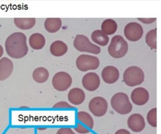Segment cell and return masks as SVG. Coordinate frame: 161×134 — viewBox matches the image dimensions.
<instances>
[{
    "label": "cell",
    "mask_w": 161,
    "mask_h": 134,
    "mask_svg": "<svg viewBox=\"0 0 161 134\" xmlns=\"http://www.w3.org/2000/svg\"><path fill=\"white\" fill-rule=\"evenodd\" d=\"M32 78L36 82L42 83L46 82L48 79L49 74L48 70L43 67L36 68L32 73Z\"/></svg>",
    "instance_id": "e0dca14e"
},
{
    "label": "cell",
    "mask_w": 161,
    "mask_h": 134,
    "mask_svg": "<svg viewBox=\"0 0 161 134\" xmlns=\"http://www.w3.org/2000/svg\"><path fill=\"white\" fill-rule=\"evenodd\" d=\"M78 120L77 125L74 130L80 134H85L89 133L94 126V120L92 116L87 112L84 111H80L77 114Z\"/></svg>",
    "instance_id": "5b68a950"
},
{
    "label": "cell",
    "mask_w": 161,
    "mask_h": 134,
    "mask_svg": "<svg viewBox=\"0 0 161 134\" xmlns=\"http://www.w3.org/2000/svg\"><path fill=\"white\" fill-rule=\"evenodd\" d=\"M108 103L103 98L97 96L92 98L89 102L88 109L91 113L97 117H102L106 113Z\"/></svg>",
    "instance_id": "9c48e42d"
},
{
    "label": "cell",
    "mask_w": 161,
    "mask_h": 134,
    "mask_svg": "<svg viewBox=\"0 0 161 134\" xmlns=\"http://www.w3.org/2000/svg\"><path fill=\"white\" fill-rule=\"evenodd\" d=\"M72 79L70 75L64 71L56 73L53 76L52 83L53 88L59 92L67 90L71 86Z\"/></svg>",
    "instance_id": "ba28073f"
},
{
    "label": "cell",
    "mask_w": 161,
    "mask_h": 134,
    "mask_svg": "<svg viewBox=\"0 0 161 134\" xmlns=\"http://www.w3.org/2000/svg\"><path fill=\"white\" fill-rule=\"evenodd\" d=\"M74 46L78 51L94 54H98L101 52L99 46L90 42L89 39L82 35H77L74 42Z\"/></svg>",
    "instance_id": "8992f818"
},
{
    "label": "cell",
    "mask_w": 161,
    "mask_h": 134,
    "mask_svg": "<svg viewBox=\"0 0 161 134\" xmlns=\"http://www.w3.org/2000/svg\"><path fill=\"white\" fill-rule=\"evenodd\" d=\"M110 103L112 108L120 114H127L132 109V105L128 96L124 92H119L114 94L111 98Z\"/></svg>",
    "instance_id": "7a4b0ae2"
},
{
    "label": "cell",
    "mask_w": 161,
    "mask_h": 134,
    "mask_svg": "<svg viewBox=\"0 0 161 134\" xmlns=\"http://www.w3.org/2000/svg\"><path fill=\"white\" fill-rule=\"evenodd\" d=\"M156 29L151 30L147 33L146 36V41L147 44L151 48L157 49Z\"/></svg>",
    "instance_id": "cb8c5ba5"
},
{
    "label": "cell",
    "mask_w": 161,
    "mask_h": 134,
    "mask_svg": "<svg viewBox=\"0 0 161 134\" xmlns=\"http://www.w3.org/2000/svg\"><path fill=\"white\" fill-rule=\"evenodd\" d=\"M30 46L34 49H40L44 46L45 40L44 36L40 33L33 34L29 39Z\"/></svg>",
    "instance_id": "d6986e66"
},
{
    "label": "cell",
    "mask_w": 161,
    "mask_h": 134,
    "mask_svg": "<svg viewBox=\"0 0 161 134\" xmlns=\"http://www.w3.org/2000/svg\"><path fill=\"white\" fill-rule=\"evenodd\" d=\"M127 124L128 127L135 132L142 131L146 125L144 117L138 113H134L131 115L128 119Z\"/></svg>",
    "instance_id": "7c38bea8"
},
{
    "label": "cell",
    "mask_w": 161,
    "mask_h": 134,
    "mask_svg": "<svg viewBox=\"0 0 161 134\" xmlns=\"http://www.w3.org/2000/svg\"><path fill=\"white\" fill-rule=\"evenodd\" d=\"M5 47L8 54L14 59L25 56L28 52L25 35L21 32L12 34L7 38Z\"/></svg>",
    "instance_id": "6da1fadb"
},
{
    "label": "cell",
    "mask_w": 161,
    "mask_h": 134,
    "mask_svg": "<svg viewBox=\"0 0 161 134\" xmlns=\"http://www.w3.org/2000/svg\"><path fill=\"white\" fill-rule=\"evenodd\" d=\"M117 25L116 22L111 19H107L104 20L101 25L102 31L105 34L112 35L116 31Z\"/></svg>",
    "instance_id": "603a6c76"
},
{
    "label": "cell",
    "mask_w": 161,
    "mask_h": 134,
    "mask_svg": "<svg viewBox=\"0 0 161 134\" xmlns=\"http://www.w3.org/2000/svg\"><path fill=\"white\" fill-rule=\"evenodd\" d=\"M56 134H76L70 128L63 127L59 128Z\"/></svg>",
    "instance_id": "4316f807"
},
{
    "label": "cell",
    "mask_w": 161,
    "mask_h": 134,
    "mask_svg": "<svg viewBox=\"0 0 161 134\" xmlns=\"http://www.w3.org/2000/svg\"><path fill=\"white\" fill-rule=\"evenodd\" d=\"M61 20L58 18H47L44 23L46 29L51 33H54L58 31L61 27Z\"/></svg>",
    "instance_id": "ffe728a7"
},
{
    "label": "cell",
    "mask_w": 161,
    "mask_h": 134,
    "mask_svg": "<svg viewBox=\"0 0 161 134\" xmlns=\"http://www.w3.org/2000/svg\"><path fill=\"white\" fill-rule=\"evenodd\" d=\"M123 78L127 86L133 87L141 84L144 81V74L142 70L136 66H131L125 71Z\"/></svg>",
    "instance_id": "277c9868"
},
{
    "label": "cell",
    "mask_w": 161,
    "mask_h": 134,
    "mask_svg": "<svg viewBox=\"0 0 161 134\" xmlns=\"http://www.w3.org/2000/svg\"><path fill=\"white\" fill-rule=\"evenodd\" d=\"M147 118L148 123L151 126L157 127V108H153L148 111Z\"/></svg>",
    "instance_id": "d4e9b609"
},
{
    "label": "cell",
    "mask_w": 161,
    "mask_h": 134,
    "mask_svg": "<svg viewBox=\"0 0 161 134\" xmlns=\"http://www.w3.org/2000/svg\"><path fill=\"white\" fill-rule=\"evenodd\" d=\"M67 98L69 101L72 104L78 105L81 104L85 101L86 95L84 92L81 88L74 87L69 92Z\"/></svg>",
    "instance_id": "9a60e30c"
},
{
    "label": "cell",
    "mask_w": 161,
    "mask_h": 134,
    "mask_svg": "<svg viewBox=\"0 0 161 134\" xmlns=\"http://www.w3.org/2000/svg\"><path fill=\"white\" fill-rule=\"evenodd\" d=\"M3 49L2 47L0 45V58L1 57L3 54Z\"/></svg>",
    "instance_id": "f546056e"
},
{
    "label": "cell",
    "mask_w": 161,
    "mask_h": 134,
    "mask_svg": "<svg viewBox=\"0 0 161 134\" xmlns=\"http://www.w3.org/2000/svg\"><path fill=\"white\" fill-rule=\"evenodd\" d=\"M100 80L99 76L95 72L86 73L82 79V84L86 90L92 92L97 90L100 86Z\"/></svg>",
    "instance_id": "8fae6325"
},
{
    "label": "cell",
    "mask_w": 161,
    "mask_h": 134,
    "mask_svg": "<svg viewBox=\"0 0 161 134\" xmlns=\"http://www.w3.org/2000/svg\"><path fill=\"white\" fill-rule=\"evenodd\" d=\"M100 61L97 57L88 54L80 55L76 61L77 68L82 72L96 70L98 67Z\"/></svg>",
    "instance_id": "52a82bcc"
},
{
    "label": "cell",
    "mask_w": 161,
    "mask_h": 134,
    "mask_svg": "<svg viewBox=\"0 0 161 134\" xmlns=\"http://www.w3.org/2000/svg\"><path fill=\"white\" fill-rule=\"evenodd\" d=\"M101 75L103 81L109 84L114 83L118 80L119 74L118 70L113 66H108L103 70Z\"/></svg>",
    "instance_id": "5bb4252c"
},
{
    "label": "cell",
    "mask_w": 161,
    "mask_h": 134,
    "mask_svg": "<svg viewBox=\"0 0 161 134\" xmlns=\"http://www.w3.org/2000/svg\"><path fill=\"white\" fill-rule=\"evenodd\" d=\"M128 48V44L126 41L121 36L117 35L112 37L108 50L111 56L119 59L126 54Z\"/></svg>",
    "instance_id": "3957f363"
},
{
    "label": "cell",
    "mask_w": 161,
    "mask_h": 134,
    "mask_svg": "<svg viewBox=\"0 0 161 134\" xmlns=\"http://www.w3.org/2000/svg\"><path fill=\"white\" fill-rule=\"evenodd\" d=\"M131 98L135 104L141 106L145 104L148 101L149 94L148 91L142 87L134 89L131 94Z\"/></svg>",
    "instance_id": "4fadbf2b"
},
{
    "label": "cell",
    "mask_w": 161,
    "mask_h": 134,
    "mask_svg": "<svg viewBox=\"0 0 161 134\" xmlns=\"http://www.w3.org/2000/svg\"><path fill=\"white\" fill-rule=\"evenodd\" d=\"M91 38L94 42L102 46L106 45L109 40L108 37L99 30H96L92 33Z\"/></svg>",
    "instance_id": "7402d4cb"
},
{
    "label": "cell",
    "mask_w": 161,
    "mask_h": 134,
    "mask_svg": "<svg viewBox=\"0 0 161 134\" xmlns=\"http://www.w3.org/2000/svg\"><path fill=\"white\" fill-rule=\"evenodd\" d=\"M138 20L145 24H150L154 22L156 20V18H138Z\"/></svg>",
    "instance_id": "83f0119b"
},
{
    "label": "cell",
    "mask_w": 161,
    "mask_h": 134,
    "mask_svg": "<svg viewBox=\"0 0 161 134\" xmlns=\"http://www.w3.org/2000/svg\"><path fill=\"white\" fill-rule=\"evenodd\" d=\"M14 22L16 25L23 30L29 29L32 28L36 23L34 18H15Z\"/></svg>",
    "instance_id": "44dd1931"
},
{
    "label": "cell",
    "mask_w": 161,
    "mask_h": 134,
    "mask_svg": "<svg viewBox=\"0 0 161 134\" xmlns=\"http://www.w3.org/2000/svg\"><path fill=\"white\" fill-rule=\"evenodd\" d=\"M68 47L67 45L60 41L53 42L50 47V51L53 55L59 57L64 54L67 52Z\"/></svg>",
    "instance_id": "ac0fdd59"
},
{
    "label": "cell",
    "mask_w": 161,
    "mask_h": 134,
    "mask_svg": "<svg viewBox=\"0 0 161 134\" xmlns=\"http://www.w3.org/2000/svg\"><path fill=\"white\" fill-rule=\"evenodd\" d=\"M114 134H131V133L126 129H121L116 131Z\"/></svg>",
    "instance_id": "f1b7e54d"
},
{
    "label": "cell",
    "mask_w": 161,
    "mask_h": 134,
    "mask_svg": "<svg viewBox=\"0 0 161 134\" xmlns=\"http://www.w3.org/2000/svg\"><path fill=\"white\" fill-rule=\"evenodd\" d=\"M53 108H68L73 109L75 107L69 103L67 102L64 101H61L58 102L54 105L52 107Z\"/></svg>",
    "instance_id": "484cf974"
},
{
    "label": "cell",
    "mask_w": 161,
    "mask_h": 134,
    "mask_svg": "<svg viewBox=\"0 0 161 134\" xmlns=\"http://www.w3.org/2000/svg\"><path fill=\"white\" fill-rule=\"evenodd\" d=\"M124 33L126 37L129 40L136 42L142 36L143 30L142 26L136 22H130L125 26Z\"/></svg>",
    "instance_id": "30bf717a"
},
{
    "label": "cell",
    "mask_w": 161,
    "mask_h": 134,
    "mask_svg": "<svg viewBox=\"0 0 161 134\" xmlns=\"http://www.w3.org/2000/svg\"><path fill=\"white\" fill-rule=\"evenodd\" d=\"M12 61L6 57L0 59V81H3L8 78L13 70Z\"/></svg>",
    "instance_id": "2e32d148"
}]
</instances>
